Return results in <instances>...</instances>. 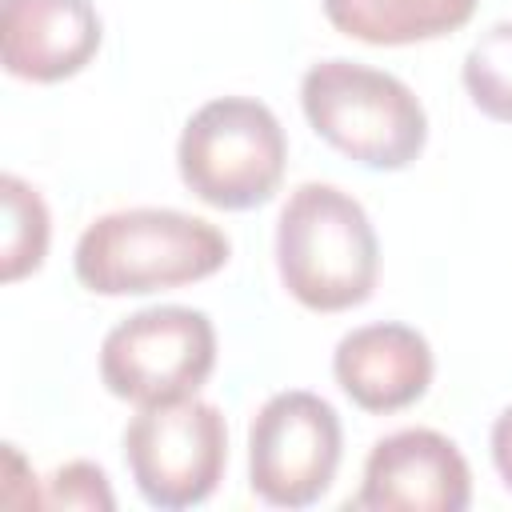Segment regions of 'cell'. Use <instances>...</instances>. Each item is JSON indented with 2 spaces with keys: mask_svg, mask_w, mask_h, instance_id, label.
<instances>
[{
  "mask_svg": "<svg viewBox=\"0 0 512 512\" xmlns=\"http://www.w3.org/2000/svg\"><path fill=\"white\" fill-rule=\"evenodd\" d=\"M432 348L408 324L352 328L332 356L336 384L364 412H400L432 384Z\"/></svg>",
  "mask_w": 512,
  "mask_h": 512,
  "instance_id": "10",
  "label": "cell"
},
{
  "mask_svg": "<svg viewBox=\"0 0 512 512\" xmlns=\"http://www.w3.org/2000/svg\"><path fill=\"white\" fill-rule=\"evenodd\" d=\"M492 460H496L500 480L512 488V408H504L492 424Z\"/></svg>",
  "mask_w": 512,
  "mask_h": 512,
  "instance_id": "15",
  "label": "cell"
},
{
  "mask_svg": "<svg viewBox=\"0 0 512 512\" xmlns=\"http://www.w3.org/2000/svg\"><path fill=\"white\" fill-rule=\"evenodd\" d=\"M284 288L312 312H344L372 296L380 244L368 212L332 184H300L276 224Z\"/></svg>",
  "mask_w": 512,
  "mask_h": 512,
  "instance_id": "2",
  "label": "cell"
},
{
  "mask_svg": "<svg viewBox=\"0 0 512 512\" xmlns=\"http://www.w3.org/2000/svg\"><path fill=\"white\" fill-rule=\"evenodd\" d=\"M44 504H52V508H112L108 476L88 460H72L52 472Z\"/></svg>",
  "mask_w": 512,
  "mask_h": 512,
  "instance_id": "14",
  "label": "cell"
},
{
  "mask_svg": "<svg viewBox=\"0 0 512 512\" xmlns=\"http://www.w3.org/2000/svg\"><path fill=\"white\" fill-rule=\"evenodd\" d=\"M284 160L288 144L280 120L268 104L248 96H220L196 108L176 148L188 192L224 212H244L272 200Z\"/></svg>",
  "mask_w": 512,
  "mask_h": 512,
  "instance_id": "4",
  "label": "cell"
},
{
  "mask_svg": "<svg viewBox=\"0 0 512 512\" xmlns=\"http://www.w3.org/2000/svg\"><path fill=\"white\" fill-rule=\"evenodd\" d=\"M124 460L152 508L204 504L228 464V428L216 404L196 396L148 404L124 432Z\"/></svg>",
  "mask_w": 512,
  "mask_h": 512,
  "instance_id": "5",
  "label": "cell"
},
{
  "mask_svg": "<svg viewBox=\"0 0 512 512\" xmlns=\"http://www.w3.org/2000/svg\"><path fill=\"white\" fill-rule=\"evenodd\" d=\"M100 48V16L88 0H4L0 60L12 76L56 84Z\"/></svg>",
  "mask_w": 512,
  "mask_h": 512,
  "instance_id": "9",
  "label": "cell"
},
{
  "mask_svg": "<svg viewBox=\"0 0 512 512\" xmlns=\"http://www.w3.org/2000/svg\"><path fill=\"white\" fill-rule=\"evenodd\" d=\"M480 0H324L336 32L364 44L436 40L472 20Z\"/></svg>",
  "mask_w": 512,
  "mask_h": 512,
  "instance_id": "11",
  "label": "cell"
},
{
  "mask_svg": "<svg viewBox=\"0 0 512 512\" xmlns=\"http://www.w3.org/2000/svg\"><path fill=\"white\" fill-rule=\"evenodd\" d=\"M468 500H472V472L460 448L432 428H404L384 436L368 452L356 508L464 512Z\"/></svg>",
  "mask_w": 512,
  "mask_h": 512,
  "instance_id": "8",
  "label": "cell"
},
{
  "mask_svg": "<svg viewBox=\"0 0 512 512\" xmlns=\"http://www.w3.org/2000/svg\"><path fill=\"white\" fill-rule=\"evenodd\" d=\"M300 104L316 136L364 168H408L428 140V116L412 88L356 60L312 64L300 84Z\"/></svg>",
  "mask_w": 512,
  "mask_h": 512,
  "instance_id": "3",
  "label": "cell"
},
{
  "mask_svg": "<svg viewBox=\"0 0 512 512\" xmlns=\"http://www.w3.org/2000/svg\"><path fill=\"white\" fill-rule=\"evenodd\" d=\"M340 416L316 392H276L248 428L252 492L276 508L316 504L340 468Z\"/></svg>",
  "mask_w": 512,
  "mask_h": 512,
  "instance_id": "7",
  "label": "cell"
},
{
  "mask_svg": "<svg viewBox=\"0 0 512 512\" xmlns=\"http://www.w3.org/2000/svg\"><path fill=\"white\" fill-rule=\"evenodd\" d=\"M464 88L472 104L492 116L512 124V20L492 24L464 56Z\"/></svg>",
  "mask_w": 512,
  "mask_h": 512,
  "instance_id": "13",
  "label": "cell"
},
{
  "mask_svg": "<svg viewBox=\"0 0 512 512\" xmlns=\"http://www.w3.org/2000/svg\"><path fill=\"white\" fill-rule=\"evenodd\" d=\"M4 192V280H20L40 268L48 252V208L20 176L0 180Z\"/></svg>",
  "mask_w": 512,
  "mask_h": 512,
  "instance_id": "12",
  "label": "cell"
},
{
  "mask_svg": "<svg viewBox=\"0 0 512 512\" xmlns=\"http://www.w3.org/2000/svg\"><path fill=\"white\" fill-rule=\"evenodd\" d=\"M228 236L176 208H124L92 220L76 244V280L100 296H144L220 272Z\"/></svg>",
  "mask_w": 512,
  "mask_h": 512,
  "instance_id": "1",
  "label": "cell"
},
{
  "mask_svg": "<svg viewBox=\"0 0 512 512\" xmlns=\"http://www.w3.org/2000/svg\"><path fill=\"white\" fill-rule=\"evenodd\" d=\"M212 320L184 304H156L120 320L100 344V380L112 396L140 408L196 396L212 376Z\"/></svg>",
  "mask_w": 512,
  "mask_h": 512,
  "instance_id": "6",
  "label": "cell"
}]
</instances>
